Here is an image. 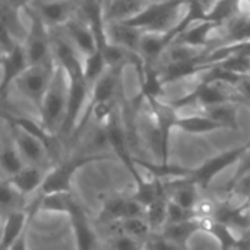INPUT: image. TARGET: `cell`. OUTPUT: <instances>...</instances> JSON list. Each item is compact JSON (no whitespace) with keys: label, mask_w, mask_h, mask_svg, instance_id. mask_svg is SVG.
Instances as JSON below:
<instances>
[{"label":"cell","mask_w":250,"mask_h":250,"mask_svg":"<svg viewBox=\"0 0 250 250\" xmlns=\"http://www.w3.org/2000/svg\"><path fill=\"white\" fill-rule=\"evenodd\" d=\"M190 3L180 1H148L145 9L129 22H125L144 32L171 34L179 32L189 18Z\"/></svg>","instance_id":"cell-1"},{"label":"cell","mask_w":250,"mask_h":250,"mask_svg":"<svg viewBox=\"0 0 250 250\" xmlns=\"http://www.w3.org/2000/svg\"><path fill=\"white\" fill-rule=\"evenodd\" d=\"M67 89H69L67 78L64 72L56 66L54 75L45 91L41 107L38 110L40 126L42 127L45 133L56 136V138H59V133L64 120V114H66Z\"/></svg>","instance_id":"cell-2"},{"label":"cell","mask_w":250,"mask_h":250,"mask_svg":"<svg viewBox=\"0 0 250 250\" xmlns=\"http://www.w3.org/2000/svg\"><path fill=\"white\" fill-rule=\"evenodd\" d=\"M114 160L113 155L108 154H83L75 155L63 163H59L50 167L45 180L41 186V195H51V193H72V185L75 174L86 167L88 164Z\"/></svg>","instance_id":"cell-3"},{"label":"cell","mask_w":250,"mask_h":250,"mask_svg":"<svg viewBox=\"0 0 250 250\" xmlns=\"http://www.w3.org/2000/svg\"><path fill=\"white\" fill-rule=\"evenodd\" d=\"M22 9L29 18V26L26 29V35L22 42L29 66L42 64V63L54 60L53 51H51V31L44 25V22L37 16V13L28 6V3H23Z\"/></svg>","instance_id":"cell-4"},{"label":"cell","mask_w":250,"mask_h":250,"mask_svg":"<svg viewBox=\"0 0 250 250\" xmlns=\"http://www.w3.org/2000/svg\"><path fill=\"white\" fill-rule=\"evenodd\" d=\"M56 70L54 60L29 66L15 82L16 89L37 108L40 110L45 91L51 82V78Z\"/></svg>","instance_id":"cell-5"},{"label":"cell","mask_w":250,"mask_h":250,"mask_svg":"<svg viewBox=\"0 0 250 250\" xmlns=\"http://www.w3.org/2000/svg\"><path fill=\"white\" fill-rule=\"evenodd\" d=\"M104 138L107 141V144L110 145L114 158L122 161V164H125V167L130 171V174L133 176L136 186L141 185L145 179L141 176L138 166L135 164V157L132 155L130 151V144L127 141V133L125 130V126L117 114V111L104 123Z\"/></svg>","instance_id":"cell-6"},{"label":"cell","mask_w":250,"mask_h":250,"mask_svg":"<svg viewBox=\"0 0 250 250\" xmlns=\"http://www.w3.org/2000/svg\"><path fill=\"white\" fill-rule=\"evenodd\" d=\"M28 6L50 31L63 28L78 16V1H28Z\"/></svg>","instance_id":"cell-7"},{"label":"cell","mask_w":250,"mask_h":250,"mask_svg":"<svg viewBox=\"0 0 250 250\" xmlns=\"http://www.w3.org/2000/svg\"><path fill=\"white\" fill-rule=\"evenodd\" d=\"M145 217V208L138 204L132 196H114L104 202L98 214V223L114 226L125 220Z\"/></svg>","instance_id":"cell-8"},{"label":"cell","mask_w":250,"mask_h":250,"mask_svg":"<svg viewBox=\"0 0 250 250\" xmlns=\"http://www.w3.org/2000/svg\"><path fill=\"white\" fill-rule=\"evenodd\" d=\"M73 239H75V249L76 250H98V237L97 231L88 218L83 208L76 202L70 211L67 212Z\"/></svg>","instance_id":"cell-9"},{"label":"cell","mask_w":250,"mask_h":250,"mask_svg":"<svg viewBox=\"0 0 250 250\" xmlns=\"http://www.w3.org/2000/svg\"><path fill=\"white\" fill-rule=\"evenodd\" d=\"M1 67V78H0V100L6 97L10 86L15 85L18 78L29 67L26 53L22 44H16L9 53L3 56L0 63Z\"/></svg>","instance_id":"cell-10"},{"label":"cell","mask_w":250,"mask_h":250,"mask_svg":"<svg viewBox=\"0 0 250 250\" xmlns=\"http://www.w3.org/2000/svg\"><path fill=\"white\" fill-rule=\"evenodd\" d=\"M13 129H15V133H13L15 149L23 160L25 166H35V167L45 168V164L50 160L45 145L35 136H32L21 129H16V127H13Z\"/></svg>","instance_id":"cell-11"},{"label":"cell","mask_w":250,"mask_h":250,"mask_svg":"<svg viewBox=\"0 0 250 250\" xmlns=\"http://www.w3.org/2000/svg\"><path fill=\"white\" fill-rule=\"evenodd\" d=\"M35 212L37 202H34L31 209L15 211L4 217L3 226L0 227V250H9L25 231H28L31 218Z\"/></svg>","instance_id":"cell-12"},{"label":"cell","mask_w":250,"mask_h":250,"mask_svg":"<svg viewBox=\"0 0 250 250\" xmlns=\"http://www.w3.org/2000/svg\"><path fill=\"white\" fill-rule=\"evenodd\" d=\"M62 29L66 38L69 40V42L75 47V50L81 54L82 59L88 57L97 50L98 44H97L95 35L91 31L89 25L81 18L76 16L75 19L69 21Z\"/></svg>","instance_id":"cell-13"},{"label":"cell","mask_w":250,"mask_h":250,"mask_svg":"<svg viewBox=\"0 0 250 250\" xmlns=\"http://www.w3.org/2000/svg\"><path fill=\"white\" fill-rule=\"evenodd\" d=\"M246 148H248V145L243 146L242 149H234V151H230V152H224V154L218 155L217 158H214V160L208 161L207 164H204L201 168H198L196 171H193L188 177L202 189V188L208 186L217 174H220L223 170H226L231 164L237 163L242 158V155L245 154Z\"/></svg>","instance_id":"cell-14"},{"label":"cell","mask_w":250,"mask_h":250,"mask_svg":"<svg viewBox=\"0 0 250 250\" xmlns=\"http://www.w3.org/2000/svg\"><path fill=\"white\" fill-rule=\"evenodd\" d=\"M104 34L108 44L138 54V47L144 31L122 22V23H105Z\"/></svg>","instance_id":"cell-15"},{"label":"cell","mask_w":250,"mask_h":250,"mask_svg":"<svg viewBox=\"0 0 250 250\" xmlns=\"http://www.w3.org/2000/svg\"><path fill=\"white\" fill-rule=\"evenodd\" d=\"M103 3V19L104 23H122L129 22L136 15H139L148 1L139 0H111Z\"/></svg>","instance_id":"cell-16"},{"label":"cell","mask_w":250,"mask_h":250,"mask_svg":"<svg viewBox=\"0 0 250 250\" xmlns=\"http://www.w3.org/2000/svg\"><path fill=\"white\" fill-rule=\"evenodd\" d=\"M48 170H45L44 167L25 166L19 173H16L15 176L9 177L6 180L12 185V188L18 193H21L23 198H26L28 195H31L37 190H41V186L45 180Z\"/></svg>","instance_id":"cell-17"},{"label":"cell","mask_w":250,"mask_h":250,"mask_svg":"<svg viewBox=\"0 0 250 250\" xmlns=\"http://www.w3.org/2000/svg\"><path fill=\"white\" fill-rule=\"evenodd\" d=\"M237 103H223L204 110V114L215 122L221 129H239V119H237Z\"/></svg>","instance_id":"cell-18"},{"label":"cell","mask_w":250,"mask_h":250,"mask_svg":"<svg viewBox=\"0 0 250 250\" xmlns=\"http://www.w3.org/2000/svg\"><path fill=\"white\" fill-rule=\"evenodd\" d=\"M78 201L72 193H51V195H40L37 199V211L44 212H60L66 214Z\"/></svg>","instance_id":"cell-19"},{"label":"cell","mask_w":250,"mask_h":250,"mask_svg":"<svg viewBox=\"0 0 250 250\" xmlns=\"http://www.w3.org/2000/svg\"><path fill=\"white\" fill-rule=\"evenodd\" d=\"M113 227L116 229L114 233L125 234V236L135 239L141 243H146L149 240V237L152 236V230H151L149 224L146 223L145 217L129 218V220H125L119 224H114Z\"/></svg>","instance_id":"cell-20"},{"label":"cell","mask_w":250,"mask_h":250,"mask_svg":"<svg viewBox=\"0 0 250 250\" xmlns=\"http://www.w3.org/2000/svg\"><path fill=\"white\" fill-rule=\"evenodd\" d=\"M196 231H199L198 227H196V223H195V220H190V221L179 223V224H167L158 233V236H161L163 239H166V240H168V242H171V243H174L177 246L186 248L188 240Z\"/></svg>","instance_id":"cell-21"},{"label":"cell","mask_w":250,"mask_h":250,"mask_svg":"<svg viewBox=\"0 0 250 250\" xmlns=\"http://www.w3.org/2000/svg\"><path fill=\"white\" fill-rule=\"evenodd\" d=\"M25 198L18 193L6 179H0V212L3 217L15 211H23Z\"/></svg>","instance_id":"cell-22"},{"label":"cell","mask_w":250,"mask_h":250,"mask_svg":"<svg viewBox=\"0 0 250 250\" xmlns=\"http://www.w3.org/2000/svg\"><path fill=\"white\" fill-rule=\"evenodd\" d=\"M167 207L168 196L163 195L145 208V220L149 224L152 234H158L167 223Z\"/></svg>","instance_id":"cell-23"},{"label":"cell","mask_w":250,"mask_h":250,"mask_svg":"<svg viewBox=\"0 0 250 250\" xmlns=\"http://www.w3.org/2000/svg\"><path fill=\"white\" fill-rule=\"evenodd\" d=\"M174 127H179L180 130L186 132V133H208V132H214V130H220L221 127L212 122L209 117H207L205 114H196V116H190V117H180L176 120Z\"/></svg>","instance_id":"cell-24"},{"label":"cell","mask_w":250,"mask_h":250,"mask_svg":"<svg viewBox=\"0 0 250 250\" xmlns=\"http://www.w3.org/2000/svg\"><path fill=\"white\" fill-rule=\"evenodd\" d=\"M25 167L23 160L15 149V146H7L0 151V170L6 176V179L15 176Z\"/></svg>","instance_id":"cell-25"},{"label":"cell","mask_w":250,"mask_h":250,"mask_svg":"<svg viewBox=\"0 0 250 250\" xmlns=\"http://www.w3.org/2000/svg\"><path fill=\"white\" fill-rule=\"evenodd\" d=\"M218 207H220V204L217 202V199L212 195H207L202 192L192 208L193 218H214Z\"/></svg>","instance_id":"cell-26"},{"label":"cell","mask_w":250,"mask_h":250,"mask_svg":"<svg viewBox=\"0 0 250 250\" xmlns=\"http://www.w3.org/2000/svg\"><path fill=\"white\" fill-rule=\"evenodd\" d=\"M104 250H145V243H141L125 234L114 233L107 239Z\"/></svg>","instance_id":"cell-27"},{"label":"cell","mask_w":250,"mask_h":250,"mask_svg":"<svg viewBox=\"0 0 250 250\" xmlns=\"http://www.w3.org/2000/svg\"><path fill=\"white\" fill-rule=\"evenodd\" d=\"M193 220V214L192 211L183 209L179 205L173 204L168 201V207H167V224H179V223H186Z\"/></svg>","instance_id":"cell-28"},{"label":"cell","mask_w":250,"mask_h":250,"mask_svg":"<svg viewBox=\"0 0 250 250\" xmlns=\"http://www.w3.org/2000/svg\"><path fill=\"white\" fill-rule=\"evenodd\" d=\"M145 250H186V248L177 246L158 234H152L149 240L145 243Z\"/></svg>","instance_id":"cell-29"},{"label":"cell","mask_w":250,"mask_h":250,"mask_svg":"<svg viewBox=\"0 0 250 250\" xmlns=\"http://www.w3.org/2000/svg\"><path fill=\"white\" fill-rule=\"evenodd\" d=\"M16 44H21V42H18V41L13 38V35L10 34L9 28L6 26V23H4L3 19L0 18V51H1L3 54H6V53H9Z\"/></svg>","instance_id":"cell-30"},{"label":"cell","mask_w":250,"mask_h":250,"mask_svg":"<svg viewBox=\"0 0 250 250\" xmlns=\"http://www.w3.org/2000/svg\"><path fill=\"white\" fill-rule=\"evenodd\" d=\"M9 250H28V231H25Z\"/></svg>","instance_id":"cell-31"},{"label":"cell","mask_w":250,"mask_h":250,"mask_svg":"<svg viewBox=\"0 0 250 250\" xmlns=\"http://www.w3.org/2000/svg\"><path fill=\"white\" fill-rule=\"evenodd\" d=\"M3 56H4V54H3V53L0 51V63H1V60H3Z\"/></svg>","instance_id":"cell-32"},{"label":"cell","mask_w":250,"mask_h":250,"mask_svg":"<svg viewBox=\"0 0 250 250\" xmlns=\"http://www.w3.org/2000/svg\"><path fill=\"white\" fill-rule=\"evenodd\" d=\"M248 208H250V199H249V204H248Z\"/></svg>","instance_id":"cell-33"},{"label":"cell","mask_w":250,"mask_h":250,"mask_svg":"<svg viewBox=\"0 0 250 250\" xmlns=\"http://www.w3.org/2000/svg\"><path fill=\"white\" fill-rule=\"evenodd\" d=\"M248 76H249V78H250V69H249V75H248Z\"/></svg>","instance_id":"cell-34"},{"label":"cell","mask_w":250,"mask_h":250,"mask_svg":"<svg viewBox=\"0 0 250 250\" xmlns=\"http://www.w3.org/2000/svg\"><path fill=\"white\" fill-rule=\"evenodd\" d=\"M248 146H250V142H249V144H248Z\"/></svg>","instance_id":"cell-35"}]
</instances>
